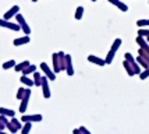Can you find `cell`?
Returning <instances> with one entry per match:
<instances>
[{
  "label": "cell",
  "mask_w": 149,
  "mask_h": 134,
  "mask_svg": "<svg viewBox=\"0 0 149 134\" xmlns=\"http://www.w3.org/2000/svg\"><path fill=\"white\" fill-rule=\"evenodd\" d=\"M18 11H19V7L18 6L11 7V8H10V10H8L6 14H4V20H10L11 17H13V15H15V14L18 13Z\"/></svg>",
  "instance_id": "obj_10"
},
{
  "label": "cell",
  "mask_w": 149,
  "mask_h": 134,
  "mask_svg": "<svg viewBox=\"0 0 149 134\" xmlns=\"http://www.w3.org/2000/svg\"><path fill=\"white\" fill-rule=\"evenodd\" d=\"M136 62L141 64L142 67H145V69H146V67H149V62L146 60V59H143L142 56H136Z\"/></svg>",
  "instance_id": "obj_21"
},
{
  "label": "cell",
  "mask_w": 149,
  "mask_h": 134,
  "mask_svg": "<svg viewBox=\"0 0 149 134\" xmlns=\"http://www.w3.org/2000/svg\"><path fill=\"white\" fill-rule=\"evenodd\" d=\"M32 128V123L31 121H25V126L21 128V133L22 134H26V133H29V130Z\"/></svg>",
  "instance_id": "obj_22"
},
{
  "label": "cell",
  "mask_w": 149,
  "mask_h": 134,
  "mask_svg": "<svg viewBox=\"0 0 149 134\" xmlns=\"http://www.w3.org/2000/svg\"><path fill=\"white\" fill-rule=\"evenodd\" d=\"M121 43H123V41H121V39H120V38L114 39V42H113V45H111V49H113V51H116V52H117V49L120 48V45H121Z\"/></svg>",
  "instance_id": "obj_24"
},
{
  "label": "cell",
  "mask_w": 149,
  "mask_h": 134,
  "mask_svg": "<svg viewBox=\"0 0 149 134\" xmlns=\"http://www.w3.org/2000/svg\"><path fill=\"white\" fill-rule=\"evenodd\" d=\"M72 133H74V134H78V133H79V128H75V130H74Z\"/></svg>",
  "instance_id": "obj_33"
},
{
  "label": "cell",
  "mask_w": 149,
  "mask_h": 134,
  "mask_svg": "<svg viewBox=\"0 0 149 134\" xmlns=\"http://www.w3.org/2000/svg\"><path fill=\"white\" fill-rule=\"evenodd\" d=\"M22 121H40L42 120V115H24L21 117Z\"/></svg>",
  "instance_id": "obj_7"
},
{
  "label": "cell",
  "mask_w": 149,
  "mask_h": 134,
  "mask_svg": "<svg viewBox=\"0 0 149 134\" xmlns=\"http://www.w3.org/2000/svg\"><path fill=\"white\" fill-rule=\"evenodd\" d=\"M32 1H38V0H32Z\"/></svg>",
  "instance_id": "obj_34"
},
{
  "label": "cell",
  "mask_w": 149,
  "mask_h": 134,
  "mask_svg": "<svg viewBox=\"0 0 149 134\" xmlns=\"http://www.w3.org/2000/svg\"><path fill=\"white\" fill-rule=\"evenodd\" d=\"M29 42V36L28 35H25V36H21V38H17L14 39V46H21V45H25Z\"/></svg>",
  "instance_id": "obj_11"
},
{
  "label": "cell",
  "mask_w": 149,
  "mask_h": 134,
  "mask_svg": "<svg viewBox=\"0 0 149 134\" xmlns=\"http://www.w3.org/2000/svg\"><path fill=\"white\" fill-rule=\"evenodd\" d=\"M33 78H35V80H33V84L39 87V85L42 84V76H40L39 73H36V71H33Z\"/></svg>",
  "instance_id": "obj_20"
},
{
  "label": "cell",
  "mask_w": 149,
  "mask_h": 134,
  "mask_svg": "<svg viewBox=\"0 0 149 134\" xmlns=\"http://www.w3.org/2000/svg\"><path fill=\"white\" fill-rule=\"evenodd\" d=\"M88 62L95 63V64H97V66H104V64H106L104 59H100V58H97V56H93V55H89V56H88Z\"/></svg>",
  "instance_id": "obj_8"
},
{
  "label": "cell",
  "mask_w": 149,
  "mask_h": 134,
  "mask_svg": "<svg viewBox=\"0 0 149 134\" xmlns=\"http://www.w3.org/2000/svg\"><path fill=\"white\" fill-rule=\"evenodd\" d=\"M64 70L67 71L68 76H72V74H74V69H72L71 56H70V55H65L64 56Z\"/></svg>",
  "instance_id": "obj_3"
},
{
  "label": "cell",
  "mask_w": 149,
  "mask_h": 134,
  "mask_svg": "<svg viewBox=\"0 0 149 134\" xmlns=\"http://www.w3.org/2000/svg\"><path fill=\"white\" fill-rule=\"evenodd\" d=\"M33 71H36V66H33V64H29V66H26L25 69L22 70V74L24 76H28V74H31Z\"/></svg>",
  "instance_id": "obj_13"
},
{
  "label": "cell",
  "mask_w": 149,
  "mask_h": 134,
  "mask_svg": "<svg viewBox=\"0 0 149 134\" xmlns=\"http://www.w3.org/2000/svg\"><path fill=\"white\" fill-rule=\"evenodd\" d=\"M92 1H96V0H92Z\"/></svg>",
  "instance_id": "obj_35"
},
{
  "label": "cell",
  "mask_w": 149,
  "mask_h": 134,
  "mask_svg": "<svg viewBox=\"0 0 149 134\" xmlns=\"http://www.w3.org/2000/svg\"><path fill=\"white\" fill-rule=\"evenodd\" d=\"M114 55H116V51L110 49V51H109V53H107V56H106V59H104L106 64H110L111 62H113V59H114Z\"/></svg>",
  "instance_id": "obj_14"
},
{
  "label": "cell",
  "mask_w": 149,
  "mask_h": 134,
  "mask_svg": "<svg viewBox=\"0 0 149 134\" xmlns=\"http://www.w3.org/2000/svg\"><path fill=\"white\" fill-rule=\"evenodd\" d=\"M0 27H6V28H10L13 31H19V28H21L18 24L8 22V20H4V18H0Z\"/></svg>",
  "instance_id": "obj_6"
},
{
  "label": "cell",
  "mask_w": 149,
  "mask_h": 134,
  "mask_svg": "<svg viewBox=\"0 0 149 134\" xmlns=\"http://www.w3.org/2000/svg\"><path fill=\"white\" fill-rule=\"evenodd\" d=\"M0 115H4V116H10V117H14L15 112H14V110H11V109L0 108Z\"/></svg>",
  "instance_id": "obj_12"
},
{
  "label": "cell",
  "mask_w": 149,
  "mask_h": 134,
  "mask_svg": "<svg viewBox=\"0 0 149 134\" xmlns=\"http://www.w3.org/2000/svg\"><path fill=\"white\" fill-rule=\"evenodd\" d=\"M136 25L139 27V28H142V27H149V20H138V21H136Z\"/></svg>",
  "instance_id": "obj_26"
},
{
  "label": "cell",
  "mask_w": 149,
  "mask_h": 134,
  "mask_svg": "<svg viewBox=\"0 0 149 134\" xmlns=\"http://www.w3.org/2000/svg\"><path fill=\"white\" fill-rule=\"evenodd\" d=\"M139 56H142L143 59H146L149 62V46L148 48H141L139 49Z\"/></svg>",
  "instance_id": "obj_16"
},
{
  "label": "cell",
  "mask_w": 149,
  "mask_h": 134,
  "mask_svg": "<svg viewBox=\"0 0 149 134\" xmlns=\"http://www.w3.org/2000/svg\"><path fill=\"white\" fill-rule=\"evenodd\" d=\"M42 88H43V96L45 98H49L50 96V91H49V85H47V78L46 77H42Z\"/></svg>",
  "instance_id": "obj_9"
},
{
  "label": "cell",
  "mask_w": 149,
  "mask_h": 134,
  "mask_svg": "<svg viewBox=\"0 0 149 134\" xmlns=\"http://www.w3.org/2000/svg\"><path fill=\"white\" fill-rule=\"evenodd\" d=\"M136 43H139V46H141V48H148V46H149L148 41H145V39H143V36H139V35L136 36Z\"/></svg>",
  "instance_id": "obj_19"
},
{
  "label": "cell",
  "mask_w": 149,
  "mask_h": 134,
  "mask_svg": "<svg viewBox=\"0 0 149 134\" xmlns=\"http://www.w3.org/2000/svg\"><path fill=\"white\" fill-rule=\"evenodd\" d=\"M118 1H120V0H109V3L114 4V6H117V4H118Z\"/></svg>",
  "instance_id": "obj_31"
},
{
  "label": "cell",
  "mask_w": 149,
  "mask_h": 134,
  "mask_svg": "<svg viewBox=\"0 0 149 134\" xmlns=\"http://www.w3.org/2000/svg\"><path fill=\"white\" fill-rule=\"evenodd\" d=\"M0 131H1V130H0Z\"/></svg>",
  "instance_id": "obj_36"
},
{
  "label": "cell",
  "mask_w": 149,
  "mask_h": 134,
  "mask_svg": "<svg viewBox=\"0 0 149 134\" xmlns=\"http://www.w3.org/2000/svg\"><path fill=\"white\" fill-rule=\"evenodd\" d=\"M123 66H124V69L127 70L128 76H135V74L139 76V73H141V67H139L138 62H135V60H132V62H130V60H124Z\"/></svg>",
  "instance_id": "obj_1"
},
{
  "label": "cell",
  "mask_w": 149,
  "mask_h": 134,
  "mask_svg": "<svg viewBox=\"0 0 149 134\" xmlns=\"http://www.w3.org/2000/svg\"><path fill=\"white\" fill-rule=\"evenodd\" d=\"M117 7L123 11V13H125V11H128V6L125 4V3H123V1H118V4H117Z\"/></svg>",
  "instance_id": "obj_27"
},
{
  "label": "cell",
  "mask_w": 149,
  "mask_h": 134,
  "mask_svg": "<svg viewBox=\"0 0 149 134\" xmlns=\"http://www.w3.org/2000/svg\"><path fill=\"white\" fill-rule=\"evenodd\" d=\"M6 127H8V130H10L11 133H17L19 128H21V123H19L17 119H14L13 117V120L8 121V123L6 124Z\"/></svg>",
  "instance_id": "obj_5"
},
{
  "label": "cell",
  "mask_w": 149,
  "mask_h": 134,
  "mask_svg": "<svg viewBox=\"0 0 149 134\" xmlns=\"http://www.w3.org/2000/svg\"><path fill=\"white\" fill-rule=\"evenodd\" d=\"M40 69H42V71H43L46 76H47V78H49V80H52V81H54V80H56V73L50 70V69H49V66H47L46 63H40Z\"/></svg>",
  "instance_id": "obj_4"
},
{
  "label": "cell",
  "mask_w": 149,
  "mask_h": 134,
  "mask_svg": "<svg viewBox=\"0 0 149 134\" xmlns=\"http://www.w3.org/2000/svg\"><path fill=\"white\" fill-rule=\"evenodd\" d=\"M3 128H4V124H3V121L0 120V130H3Z\"/></svg>",
  "instance_id": "obj_32"
},
{
  "label": "cell",
  "mask_w": 149,
  "mask_h": 134,
  "mask_svg": "<svg viewBox=\"0 0 149 134\" xmlns=\"http://www.w3.org/2000/svg\"><path fill=\"white\" fill-rule=\"evenodd\" d=\"M28 99H29V98H22V99H21V101H22V102H21V106H19V112H21V113H25L26 106H28Z\"/></svg>",
  "instance_id": "obj_18"
},
{
  "label": "cell",
  "mask_w": 149,
  "mask_h": 134,
  "mask_svg": "<svg viewBox=\"0 0 149 134\" xmlns=\"http://www.w3.org/2000/svg\"><path fill=\"white\" fill-rule=\"evenodd\" d=\"M14 66H15V62H14V60H8L6 63H3V69H4V70H8V69H11Z\"/></svg>",
  "instance_id": "obj_25"
},
{
  "label": "cell",
  "mask_w": 149,
  "mask_h": 134,
  "mask_svg": "<svg viewBox=\"0 0 149 134\" xmlns=\"http://www.w3.org/2000/svg\"><path fill=\"white\" fill-rule=\"evenodd\" d=\"M19 81H21L22 84H25L26 87H32V85H33V81H32V80H31V78H28L26 76H24V74H22V77L19 78Z\"/></svg>",
  "instance_id": "obj_15"
},
{
  "label": "cell",
  "mask_w": 149,
  "mask_h": 134,
  "mask_svg": "<svg viewBox=\"0 0 149 134\" xmlns=\"http://www.w3.org/2000/svg\"><path fill=\"white\" fill-rule=\"evenodd\" d=\"M124 58H125V60H130V62L134 60V58H132V55H131V53H125V55H124Z\"/></svg>",
  "instance_id": "obj_29"
},
{
  "label": "cell",
  "mask_w": 149,
  "mask_h": 134,
  "mask_svg": "<svg viewBox=\"0 0 149 134\" xmlns=\"http://www.w3.org/2000/svg\"><path fill=\"white\" fill-rule=\"evenodd\" d=\"M79 133H84V134H89V130L85 127H79Z\"/></svg>",
  "instance_id": "obj_30"
},
{
  "label": "cell",
  "mask_w": 149,
  "mask_h": 134,
  "mask_svg": "<svg viewBox=\"0 0 149 134\" xmlns=\"http://www.w3.org/2000/svg\"><path fill=\"white\" fill-rule=\"evenodd\" d=\"M26 66H29V62H28V60H25V62H22V63H19V64H15L14 69H15V71H22Z\"/></svg>",
  "instance_id": "obj_17"
},
{
  "label": "cell",
  "mask_w": 149,
  "mask_h": 134,
  "mask_svg": "<svg viewBox=\"0 0 149 134\" xmlns=\"http://www.w3.org/2000/svg\"><path fill=\"white\" fill-rule=\"evenodd\" d=\"M82 14H84V7L82 6L77 7V10H75V20H81L82 18Z\"/></svg>",
  "instance_id": "obj_23"
},
{
  "label": "cell",
  "mask_w": 149,
  "mask_h": 134,
  "mask_svg": "<svg viewBox=\"0 0 149 134\" xmlns=\"http://www.w3.org/2000/svg\"><path fill=\"white\" fill-rule=\"evenodd\" d=\"M15 18H17V22H18V25L22 28V31L25 32V35H29V34H31V28H29V27H28V24L25 22L24 17H22L21 14H15Z\"/></svg>",
  "instance_id": "obj_2"
},
{
  "label": "cell",
  "mask_w": 149,
  "mask_h": 134,
  "mask_svg": "<svg viewBox=\"0 0 149 134\" xmlns=\"http://www.w3.org/2000/svg\"><path fill=\"white\" fill-rule=\"evenodd\" d=\"M148 77H149V67H146L145 71H141V73H139V78H141V80H145V78H148Z\"/></svg>",
  "instance_id": "obj_28"
}]
</instances>
